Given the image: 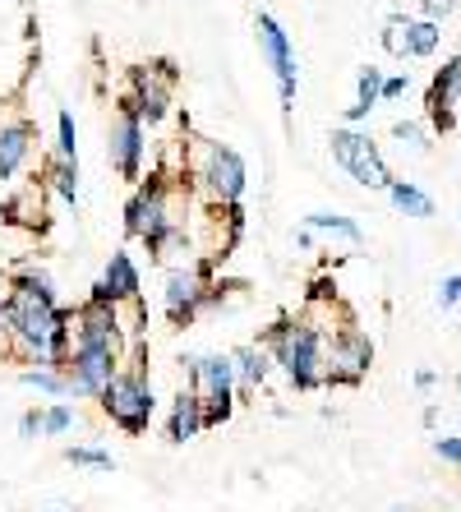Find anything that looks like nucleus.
Returning a JSON list of instances; mask_svg holds the SVG:
<instances>
[{
    "instance_id": "nucleus-1",
    "label": "nucleus",
    "mask_w": 461,
    "mask_h": 512,
    "mask_svg": "<svg viewBox=\"0 0 461 512\" xmlns=\"http://www.w3.org/2000/svg\"><path fill=\"white\" fill-rule=\"evenodd\" d=\"M5 310V333H10V351L28 360V365H47L60 370L70 356V310L56 300V282L42 268H19L10 277V291L0 296Z\"/></svg>"
},
{
    "instance_id": "nucleus-2",
    "label": "nucleus",
    "mask_w": 461,
    "mask_h": 512,
    "mask_svg": "<svg viewBox=\"0 0 461 512\" xmlns=\"http://www.w3.org/2000/svg\"><path fill=\"white\" fill-rule=\"evenodd\" d=\"M263 351L272 356V365L286 374V383L296 393H314L323 388V346H328V328H319L314 319H277L263 333Z\"/></svg>"
},
{
    "instance_id": "nucleus-3",
    "label": "nucleus",
    "mask_w": 461,
    "mask_h": 512,
    "mask_svg": "<svg viewBox=\"0 0 461 512\" xmlns=\"http://www.w3.org/2000/svg\"><path fill=\"white\" fill-rule=\"evenodd\" d=\"M97 406H102V416H107L116 429H125V434H143V429L153 425V411H157L148 370H143L139 360L125 365V370L107 383V393L97 397Z\"/></svg>"
},
{
    "instance_id": "nucleus-4",
    "label": "nucleus",
    "mask_w": 461,
    "mask_h": 512,
    "mask_svg": "<svg viewBox=\"0 0 461 512\" xmlns=\"http://www.w3.org/2000/svg\"><path fill=\"white\" fill-rule=\"evenodd\" d=\"M180 217L171 213V180L166 176H148L134 185L130 203H125V236L130 240H157L166 227H176Z\"/></svg>"
},
{
    "instance_id": "nucleus-5",
    "label": "nucleus",
    "mask_w": 461,
    "mask_h": 512,
    "mask_svg": "<svg viewBox=\"0 0 461 512\" xmlns=\"http://www.w3.org/2000/svg\"><path fill=\"white\" fill-rule=\"evenodd\" d=\"M194 180H199L208 199L217 208H231L240 203L249 185V171H245V157L236 148H226V143H199V167H194Z\"/></svg>"
},
{
    "instance_id": "nucleus-6",
    "label": "nucleus",
    "mask_w": 461,
    "mask_h": 512,
    "mask_svg": "<svg viewBox=\"0 0 461 512\" xmlns=\"http://www.w3.org/2000/svg\"><path fill=\"white\" fill-rule=\"evenodd\" d=\"M369 365H374V342H369V333H360V328H337V333H328V346H323V383L328 388H351V383H360L369 374Z\"/></svg>"
},
{
    "instance_id": "nucleus-7",
    "label": "nucleus",
    "mask_w": 461,
    "mask_h": 512,
    "mask_svg": "<svg viewBox=\"0 0 461 512\" xmlns=\"http://www.w3.org/2000/svg\"><path fill=\"white\" fill-rule=\"evenodd\" d=\"M332 162L355 180V185H365V190H383L388 194L392 176H388V162L383 153L374 148V139L360 130H332Z\"/></svg>"
},
{
    "instance_id": "nucleus-8",
    "label": "nucleus",
    "mask_w": 461,
    "mask_h": 512,
    "mask_svg": "<svg viewBox=\"0 0 461 512\" xmlns=\"http://www.w3.org/2000/svg\"><path fill=\"white\" fill-rule=\"evenodd\" d=\"M125 370V360L111 356V351H97V346H74L70 342V356L60 365L65 374V388L70 397H83V402H97V397L107 393V383Z\"/></svg>"
},
{
    "instance_id": "nucleus-9",
    "label": "nucleus",
    "mask_w": 461,
    "mask_h": 512,
    "mask_svg": "<svg viewBox=\"0 0 461 512\" xmlns=\"http://www.w3.org/2000/svg\"><path fill=\"white\" fill-rule=\"evenodd\" d=\"M208 273L213 263H180V268H166L162 277V310L166 319L185 328L203 314V291H208Z\"/></svg>"
},
{
    "instance_id": "nucleus-10",
    "label": "nucleus",
    "mask_w": 461,
    "mask_h": 512,
    "mask_svg": "<svg viewBox=\"0 0 461 512\" xmlns=\"http://www.w3.org/2000/svg\"><path fill=\"white\" fill-rule=\"evenodd\" d=\"M254 33H259V51L272 65V79H277V97H282V111L291 116L296 107V51H291V37L286 28L272 19V14H259L254 19Z\"/></svg>"
},
{
    "instance_id": "nucleus-11",
    "label": "nucleus",
    "mask_w": 461,
    "mask_h": 512,
    "mask_svg": "<svg viewBox=\"0 0 461 512\" xmlns=\"http://www.w3.org/2000/svg\"><path fill=\"white\" fill-rule=\"evenodd\" d=\"M143 153H148V130H143V120L134 116L130 107H120L116 116H111V130H107V157H111V167H116L125 180H139Z\"/></svg>"
},
{
    "instance_id": "nucleus-12",
    "label": "nucleus",
    "mask_w": 461,
    "mask_h": 512,
    "mask_svg": "<svg viewBox=\"0 0 461 512\" xmlns=\"http://www.w3.org/2000/svg\"><path fill=\"white\" fill-rule=\"evenodd\" d=\"M120 107H130L148 125L166 120V107H171V65H139V70H130V97Z\"/></svg>"
},
{
    "instance_id": "nucleus-13",
    "label": "nucleus",
    "mask_w": 461,
    "mask_h": 512,
    "mask_svg": "<svg viewBox=\"0 0 461 512\" xmlns=\"http://www.w3.org/2000/svg\"><path fill=\"white\" fill-rule=\"evenodd\" d=\"M139 291H143L139 263H134L125 250H116L107 259V268H102V282L93 286V300H107V305L125 310V305H139Z\"/></svg>"
},
{
    "instance_id": "nucleus-14",
    "label": "nucleus",
    "mask_w": 461,
    "mask_h": 512,
    "mask_svg": "<svg viewBox=\"0 0 461 512\" xmlns=\"http://www.w3.org/2000/svg\"><path fill=\"white\" fill-rule=\"evenodd\" d=\"M461 102V56L443 60V70L429 84V120L438 130H452V107Z\"/></svg>"
},
{
    "instance_id": "nucleus-15",
    "label": "nucleus",
    "mask_w": 461,
    "mask_h": 512,
    "mask_svg": "<svg viewBox=\"0 0 461 512\" xmlns=\"http://www.w3.org/2000/svg\"><path fill=\"white\" fill-rule=\"evenodd\" d=\"M203 429H208V420H203L199 393L180 388V393L171 397V411H166V443H190V439H199Z\"/></svg>"
},
{
    "instance_id": "nucleus-16",
    "label": "nucleus",
    "mask_w": 461,
    "mask_h": 512,
    "mask_svg": "<svg viewBox=\"0 0 461 512\" xmlns=\"http://www.w3.org/2000/svg\"><path fill=\"white\" fill-rule=\"evenodd\" d=\"M33 125L28 120H10V125H0V180H14L24 171L28 153H33Z\"/></svg>"
},
{
    "instance_id": "nucleus-17",
    "label": "nucleus",
    "mask_w": 461,
    "mask_h": 512,
    "mask_svg": "<svg viewBox=\"0 0 461 512\" xmlns=\"http://www.w3.org/2000/svg\"><path fill=\"white\" fill-rule=\"evenodd\" d=\"M231 365H236V393H245V397L259 393L263 383H268V374H272V356L259 342L236 346V351H231Z\"/></svg>"
},
{
    "instance_id": "nucleus-18",
    "label": "nucleus",
    "mask_w": 461,
    "mask_h": 512,
    "mask_svg": "<svg viewBox=\"0 0 461 512\" xmlns=\"http://www.w3.org/2000/svg\"><path fill=\"white\" fill-rule=\"evenodd\" d=\"M148 254H153L157 263H166V268H180V263H190V254H194V240L185 236V227H166L157 240H148Z\"/></svg>"
},
{
    "instance_id": "nucleus-19",
    "label": "nucleus",
    "mask_w": 461,
    "mask_h": 512,
    "mask_svg": "<svg viewBox=\"0 0 461 512\" xmlns=\"http://www.w3.org/2000/svg\"><path fill=\"white\" fill-rule=\"evenodd\" d=\"M379 102H383V70L365 65V70H360V97H355V107H346V130L360 125V120L379 107Z\"/></svg>"
},
{
    "instance_id": "nucleus-20",
    "label": "nucleus",
    "mask_w": 461,
    "mask_h": 512,
    "mask_svg": "<svg viewBox=\"0 0 461 512\" xmlns=\"http://www.w3.org/2000/svg\"><path fill=\"white\" fill-rule=\"evenodd\" d=\"M388 199H392V208L406 217H434V199H429L420 185H411V180H392Z\"/></svg>"
},
{
    "instance_id": "nucleus-21",
    "label": "nucleus",
    "mask_w": 461,
    "mask_h": 512,
    "mask_svg": "<svg viewBox=\"0 0 461 512\" xmlns=\"http://www.w3.org/2000/svg\"><path fill=\"white\" fill-rule=\"evenodd\" d=\"M305 227L314 231V236H342L346 245H365V231H360V222H351V217H342V213H309L305 217Z\"/></svg>"
},
{
    "instance_id": "nucleus-22",
    "label": "nucleus",
    "mask_w": 461,
    "mask_h": 512,
    "mask_svg": "<svg viewBox=\"0 0 461 512\" xmlns=\"http://www.w3.org/2000/svg\"><path fill=\"white\" fill-rule=\"evenodd\" d=\"M19 383H24V388H33V393H42V397H51V402H65V397H70L65 374L47 370V365H28V370H19Z\"/></svg>"
},
{
    "instance_id": "nucleus-23",
    "label": "nucleus",
    "mask_w": 461,
    "mask_h": 512,
    "mask_svg": "<svg viewBox=\"0 0 461 512\" xmlns=\"http://www.w3.org/2000/svg\"><path fill=\"white\" fill-rule=\"evenodd\" d=\"M47 180H51V190H56L65 203H74V199H79V162H65V157H51V162H47Z\"/></svg>"
},
{
    "instance_id": "nucleus-24",
    "label": "nucleus",
    "mask_w": 461,
    "mask_h": 512,
    "mask_svg": "<svg viewBox=\"0 0 461 512\" xmlns=\"http://www.w3.org/2000/svg\"><path fill=\"white\" fill-rule=\"evenodd\" d=\"M79 425V411L70 402H47L42 406V439H60V434H70Z\"/></svg>"
},
{
    "instance_id": "nucleus-25",
    "label": "nucleus",
    "mask_w": 461,
    "mask_h": 512,
    "mask_svg": "<svg viewBox=\"0 0 461 512\" xmlns=\"http://www.w3.org/2000/svg\"><path fill=\"white\" fill-rule=\"evenodd\" d=\"M65 462L83 466V471H116V457H111L107 448H97V443H74V448H65Z\"/></svg>"
},
{
    "instance_id": "nucleus-26",
    "label": "nucleus",
    "mask_w": 461,
    "mask_h": 512,
    "mask_svg": "<svg viewBox=\"0 0 461 512\" xmlns=\"http://www.w3.org/2000/svg\"><path fill=\"white\" fill-rule=\"evenodd\" d=\"M383 47H388V56H397V60L411 56V19H406V14H388V24H383Z\"/></svg>"
},
{
    "instance_id": "nucleus-27",
    "label": "nucleus",
    "mask_w": 461,
    "mask_h": 512,
    "mask_svg": "<svg viewBox=\"0 0 461 512\" xmlns=\"http://www.w3.org/2000/svg\"><path fill=\"white\" fill-rule=\"evenodd\" d=\"M56 157L79 162V134H74V116H70V111H60V116H56Z\"/></svg>"
},
{
    "instance_id": "nucleus-28",
    "label": "nucleus",
    "mask_w": 461,
    "mask_h": 512,
    "mask_svg": "<svg viewBox=\"0 0 461 512\" xmlns=\"http://www.w3.org/2000/svg\"><path fill=\"white\" fill-rule=\"evenodd\" d=\"M438 24H429V19H411V56H434L438 51Z\"/></svg>"
},
{
    "instance_id": "nucleus-29",
    "label": "nucleus",
    "mask_w": 461,
    "mask_h": 512,
    "mask_svg": "<svg viewBox=\"0 0 461 512\" xmlns=\"http://www.w3.org/2000/svg\"><path fill=\"white\" fill-rule=\"evenodd\" d=\"M392 139H402V148H411V153H425V130H420V120H397L392 125Z\"/></svg>"
},
{
    "instance_id": "nucleus-30",
    "label": "nucleus",
    "mask_w": 461,
    "mask_h": 512,
    "mask_svg": "<svg viewBox=\"0 0 461 512\" xmlns=\"http://www.w3.org/2000/svg\"><path fill=\"white\" fill-rule=\"evenodd\" d=\"M420 10H425L429 24H443V19H452L461 10V0H420Z\"/></svg>"
},
{
    "instance_id": "nucleus-31",
    "label": "nucleus",
    "mask_w": 461,
    "mask_h": 512,
    "mask_svg": "<svg viewBox=\"0 0 461 512\" xmlns=\"http://www.w3.org/2000/svg\"><path fill=\"white\" fill-rule=\"evenodd\" d=\"M457 300H461V273H448L443 282H438V305H443V310H452Z\"/></svg>"
},
{
    "instance_id": "nucleus-32",
    "label": "nucleus",
    "mask_w": 461,
    "mask_h": 512,
    "mask_svg": "<svg viewBox=\"0 0 461 512\" xmlns=\"http://www.w3.org/2000/svg\"><path fill=\"white\" fill-rule=\"evenodd\" d=\"M19 439H42V406H28L19 416Z\"/></svg>"
},
{
    "instance_id": "nucleus-33",
    "label": "nucleus",
    "mask_w": 461,
    "mask_h": 512,
    "mask_svg": "<svg viewBox=\"0 0 461 512\" xmlns=\"http://www.w3.org/2000/svg\"><path fill=\"white\" fill-rule=\"evenodd\" d=\"M434 453L443 457V462L461 466V439H457V434H443V439H434Z\"/></svg>"
},
{
    "instance_id": "nucleus-34",
    "label": "nucleus",
    "mask_w": 461,
    "mask_h": 512,
    "mask_svg": "<svg viewBox=\"0 0 461 512\" xmlns=\"http://www.w3.org/2000/svg\"><path fill=\"white\" fill-rule=\"evenodd\" d=\"M406 88H411V79H406V74H392V79H383V97H402Z\"/></svg>"
},
{
    "instance_id": "nucleus-35",
    "label": "nucleus",
    "mask_w": 461,
    "mask_h": 512,
    "mask_svg": "<svg viewBox=\"0 0 461 512\" xmlns=\"http://www.w3.org/2000/svg\"><path fill=\"white\" fill-rule=\"evenodd\" d=\"M434 383H438V374H434V370H420V374H415V388H420V393H429Z\"/></svg>"
},
{
    "instance_id": "nucleus-36",
    "label": "nucleus",
    "mask_w": 461,
    "mask_h": 512,
    "mask_svg": "<svg viewBox=\"0 0 461 512\" xmlns=\"http://www.w3.org/2000/svg\"><path fill=\"white\" fill-rule=\"evenodd\" d=\"M296 245H300V250H314V231H296Z\"/></svg>"
},
{
    "instance_id": "nucleus-37",
    "label": "nucleus",
    "mask_w": 461,
    "mask_h": 512,
    "mask_svg": "<svg viewBox=\"0 0 461 512\" xmlns=\"http://www.w3.org/2000/svg\"><path fill=\"white\" fill-rule=\"evenodd\" d=\"M5 342H10V333H5V310H0V351H5Z\"/></svg>"
},
{
    "instance_id": "nucleus-38",
    "label": "nucleus",
    "mask_w": 461,
    "mask_h": 512,
    "mask_svg": "<svg viewBox=\"0 0 461 512\" xmlns=\"http://www.w3.org/2000/svg\"><path fill=\"white\" fill-rule=\"evenodd\" d=\"M392 512H415V508H406V503H397V508H392Z\"/></svg>"
},
{
    "instance_id": "nucleus-39",
    "label": "nucleus",
    "mask_w": 461,
    "mask_h": 512,
    "mask_svg": "<svg viewBox=\"0 0 461 512\" xmlns=\"http://www.w3.org/2000/svg\"><path fill=\"white\" fill-rule=\"evenodd\" d=\"M452 383H457V393H461V374H457V379H452Z\"/></svg>"
},
{
    "instance_id": "nucleus-40",
    "label": "nucleus",
    "mask_w": 461,
    "mask_h": 512,
    "mask_svg": "<svg viewBox=\"0 0 461 512\" xmlns=\"http://www.w3.org/2000/svg\"><path fill=\"white\" fill-rule=\"evenodd\" d=\"M47 512H56V508H47Z\"/></svg>"
}]
</instances>
